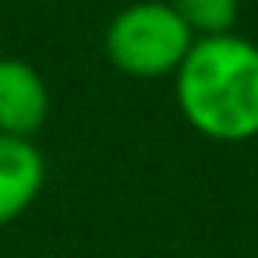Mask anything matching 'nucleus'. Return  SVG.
<instances>
[{
	"label": "nucleus",
	"mask_w": 258,
	"mask_h": 258,
	"mask_svg": "<svg viewBox=\"0 0 258 258\" xmlns=\"http://www.w3.org/2000/svg\"><path fill=\"white\" fill-rule=\"evenodd\" d=\"M184 120L212 142L258 138V43L223 32L191 43L173 75Z\"/></svg>",
	"instance_id": "f257e3e1"
},
{
	"label": "nucleus",
	"mask_w": 258,
	"mask_h": 258,
	"mask_svg": "<svg viewBox=\"0 0 258 258\" xmlns=\"http://www.w3.org/2000/svg\"><path fill=\"white\" fill-rule=\"evenodd\" d=\"M195 36L177 18L166 0H138L117 11L106 25L103 50L106 60L131 78H166L177 75Z\"/></svg>",
	"instance_id": "f03ea898"
},
{
	"label": "nucleus",
	"mask_w": 258,
	"mask_h": 258,
	"mask_svg": "<svg viewBox=\"0 0 258 258\" xmlns=\"http://www.w3.org/2000/svg\"><path fill=\"white\" fill-rule=\"evenodd\" d=\"M50 117L46 78L22 57H0V135L32 138Z\"/></svg>",
	"instance_id": "7ed1b4c3"
},
{
	"label": "nucleus",
	"mask_w": 258,
	"mask_h": 258,
	"mask_svg": "<svg viewBox=\"0 0 258 258\" xmlns=\"http://www.w3.org/2000/svg\"><path fill=\"white\" fill-rule=\"evenodd\" d=\"M46 159L32 138L0 135V226L15 223L43 191Z\"/></svg>",
	"instance_id": "20e7f679"
},
{
	"label": "nucleus",
	"mask_w": 258,
	"mask_h": 258,
	"mask_svg": "<svg viewBox=\"0 0 258 258\" xmlns=\"http://www.w3.org/2000/svg\"><path fill=\"white\" fill-rule=\"evenodd\" d=\"M166 4L177 11V18L191 29L195 39L233 32L237 11H240V0H166Z\"/></svg>",
	"instance_id": "39448f33"
}]
</instances>
